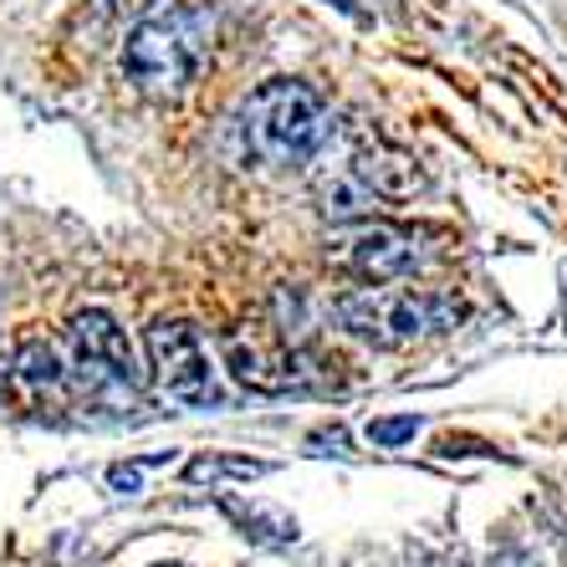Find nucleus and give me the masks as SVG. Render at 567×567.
I'll return each mask as SVG.
<instances>
[{
	"instance_id": "nucleus-7",
	"label": "nucleus",
	"mask_w": 567,
	"mask_h": 567,
	"mask_svg": "<svg viewBox=\"0 0 567 567\" xmlns=\"http://www.w3.org/2000/svg\"><path fill=\"white\" fill-rule=\"evenodd\" d=\"M148 358H154V373L164 383V394L189 404V410H210L220 404V379L210 369V353L199 343V332L179 317H158L148 328Z\"/></svg>"
},
{
	"instance_id": "nucleus-1",
	"label": "nucleus",
	"mask_w": 567,
	"mask_h": 567,
	"mask_svg": "<svg viewBox=\"0 0 567 567\" xmlns=\"http://www.w3.org/2000/svg\"><path fill=\"white\" fill-rule=\"evenodd\" d=\"M307 169H312L317 210L332 225L373 220V210H383V205H404V199L424 195L420 158L383 144L369 128H338L332 123V133L322 138Z\"/></svg>"
},
{
	"instance_id": "nucleus-9",
	"label": "nucleus",
	"mask_w": 567,
	"mask_h": 567,
	"mask_svg": "<svg viewBox=\"0 0 567 567\" xmlns=\"http://www.w3.org/2000/svg\"><path fill=\"white\" fill-rule=\"evenodd\" d=\"M256 471H261L256 461H215V455H210V461L189 465V475H195V481H210V475H256Z\"/></svg>"
},
{
	"instance_id": "nucleus-3",
	"label": "nucleus",
	"mask_w": 567,
	"mask_h": 567,
	"mask_svg": "<svg viewBox=\"0 0 567 567\" xmlns=\"http://www.w3.org/2000/svg\"><path fill=\"white\" fill-rule=\"evenodd\" d=\"M240 133H246L251 158H261L266 169H307L322 138L332 133V118L307 82L277 78L251 93L240 113Z\"/></svg>"
},
{
	"instance_id": "nucleus-11",
	"label": "nucleus",
	"mask_w": 567,
	"mask_h": 567,
	"mask_svg": "<svg viewBox=\"0 0 567 567\" xmlns=\"http://www.w3.org/2000/svg\"><path fill=\"white\" fill-rule=\"evenodd\" d=\"M103 6H107L113 16H123V21H128V16H144L154 0H103Z\"/></svg>"
},
{
	"instance_id": "nucleus-10",
	"label": "nucleus",
	"mask_w": 567,
	"mask_h": 567,
	"mask_svg": "<svg viewBox=\"0 0 567 567\" xmlns=\"http://www.w3.org/2000/svg\"><path fill=\"white\" fill-rule=\"evenodd\" d=\"M414 430H420V420H379L369 440L373 445H404V440H414Z\"/></svg>"
},
{
	"instance_id": "nucleus-12",
	"label": "nucleus",
	"mask_w": 567,
	"mask_h": 567,
	"mask_svg": "<svg viewBox=\"0 0 567 567\" xmlns=\"http://www.w3.org/2000/svg\"><path fill=\"white\" fill-rule=\"evenodd\" d=\"M563 328H567V297H563Z\"/></svg>"
},
{
	"instance_id": "nucleus-2",
	"label": "nucleus",
	"mask_w": 567,
	"mask_h": 567,
	"mask_svg": "<svg viewBox=\"0 0 567 567\" xmlns=\"http://www.w3.org/2000/svg\"><path fill=\"white\" fill-rule=\"evenodd\" d=\"M215 47V11L205 0H179L169 11L144 16L123 47V78L154 103H169L195 82Z\"/></svg>"
},
{
	"instance_id": "nucleus-8",
	"label": "nucleus",
	"mask_w": 567,
	"mask_h": 567,
	"mask_svg": "<svg viewBox=\"0 0 567 567\" xmlns=\"http://www.w3.org/2000/svg\"><path fill=\"white\" fill-rule=\"evenodd\" d=\"M16 383L31 389V394H52V389H62V363H56V353L41 343V338H27V343L16 348Z\"/></svg>"
},
{
	"instance_id": "nucleus-6",
	"label": "nucleus",
	"mask_w": 567,
	"mask_h": 567,
	"mask_svg": "<svg viewBox=\"0 0 567 567\" xmlns=\"http://www.w3.org/2000/svg\"><path fill=\"white\" fill-rule=\"evenodd\" d=\"M66 343H72V363H78V379L93 399H128L138 404V369H133L128 338L107 312H78L72 328H66Z\"/></svg>"
},
{
	"instance_id": "nucleus-5",
	"label": "nucleus",
	"mask_w": 567,
	"mask_h": 567,
	"mask_svg": "<svg viewBox=\"0 0 567 567\" xmlns=\"http://www.w3.org/2000/svg\"><path fill=\"white\" fill-rule=\"evenodd\" d=\"M328 256L363 281H404L440 256V236L389 220H348L328 240Z\"/></svg>"
},
{
	"instance_id": "nucleus-4",
	"label": "nucleus",
	"mask_w": 567,
	"mask_h": 567,
	"mask_svg": "<svg viewBox=\"0 0 567 567\" xmlns=\"http://www.w3.org/2000/svg\"><path fill=\"white\" fill-rule=\"evenodd\" d=\"M343 322L369 338L379 348H404L420 343L430 332H445L461 322V302L445 297V291H414V287H389V281H373V287L343 297Z\"/></svg>"
}]
</instances>
